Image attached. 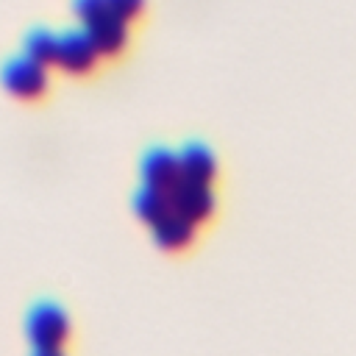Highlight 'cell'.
<instances>
[{"instance_id":"2","label":"cell","mask_w":356,"mask_h":356,"mask_svg":"<svg viewBox=\"0 0 356 356\" xmlns=\"http://www.w3.org/2000/svg\"><path fill=\"white\" fill-rule=\"evenodd\" d=\"M25 334L33 348H61L70 334V317L56 300H36L25 312Z\"/></svg>"},{"instance_id":"6","label":"cell","mask_w":356,"mask_h":356,"mask_svg":"<svg viewBox=\"0 0 356 356\" xmlns=\"http://www.w3.org/2000/svg\"><path fill=\"white\" fill-rule=\"evenodd\" d=\"M139 172H142V184L145 186H156V189L170 192L181 181L178 153L170 150V147H164V145L147 147L145 156H142V161H139Z\"/></svg>"},{"instance_id":"7","label":"cell","mask_w":356,"mask_h":356,"mask_svg":"<svg viewBox=\"0 0 356 356\" xmlns=\"http://www.w3.org/2000/svg\"><path fill=\"white\" fill-rule=\"evenodd\" d=\"M178 172H181V181H189V184H211L214 172H217V159L211 153L209 145L192 139V142H184L178 150Z\"/></svg>"},{"instance_id":"1","label":"cell","mask_w":356,"mask_h":356,"mask_svg":"<svg viewBox=\"0 0 356 356\" xmlns=\"http://www.w3.org/2000/svg\"><path fill=\"white\" fill-rule=\"evenodd\" d=\"M72 11L81 17V25L89 33L97 56H117L125 47L128 22L114 17L106 0H75Z\"/></svg>"},{"instance_id":"5","label":"cell","mask_w":356,"mask_h":356,"mask_svg":"<svg viewBox=\"0 0 356 356\" xmlns=\"http://www.w3.org/2000/svg\"><path fill=\"white\" fill-rule=\"evenodd\" d=\"M167 195H170V209L175 214H181L184 220H189L192 225L203 222L214 211V192L206 184L178 181Z\"/></svg>"},{"instance_id":"4","label":"cell","mask_w":356,"mask_h":356,"mask_svg":"<svg viewBox=\"0 0 356 356\" xmlns=\"http://www.w3.org/2000/svg\"><path fill=\"white\" fill-rule=\"evenodd\" d=\"M97 61V50L89 39V33L83 31V25H70L64 31H58V50H56V64L64 72L72 75H83L95 67Z\"/></svg>"},{"instance_id":"9","label":"cell","mask_w":356,"mask_h":356,"mask_svg":"<svg viewBox=\"0 0 356 356\" xmlns=\"http://www.w3.org/2000/svg\"><path fill=\"white\" fill-rule=\"evenodd\" d=\"M56 50H58V33L47 25H33L22 36V53L36 58L39 64H56Z\"/></svg>"},{"instance_id":"3","label":"cell","mask_w":356,"mask_h":356,"mask_svg":"<svg viewBox=\"0 0 356 356\" xmlns=\"http://www.w3.org/2000/svg\"><path fill=\"white\" fill-rule=\"evenodd\" d=\"M0 83L14 97L33 100V97L44 95L50 75H47V67L39 64L36 58H31L25 53H14L0 64Z\"/></svg>"},{"instance_id":"12","label":"cell","mask_w":356,"mask_h":356,"mask_svg":"<svg viewBox=\"0 0 356 356\" xmlns=\"http://www.w3.org/2000/svg\"><path fill=\"white\" fill-rule=\"evenodd\" d=\"M31 356H64L61 348H33Z\"/></svg>"},{"instance_id":"10","label":"cell","mask_w":356,"mask_h":356,"mask_svg":"<svg viewBox=\"0 0 356 356\" xmlns=\"http://www.w3.org/2000/svg\"><path fill=\"white\" fill-rule=\"evenodd\" d=\"M134 209L136 214L145 220V222H159L167 211H170V195L164 189H156V186H139L134 192Z\"/></svg>"},{"instance_id":"8","label":"cell","mask_w":356,"mask_h":356,"mask_svg":"<svg viewBox=\"0 0 356 356\" xmlns=\"http://www.w3.org/2000/svg\"><path fill=\"white\" fill-rule=\"evenodd\" d=\"M150 234H153V242L164 250H178V248H186L195 236V225L189 220H184L181 214H175L172 209L150 225Z\"/></svg>"},{"instance_id":"11","label":"cell","mask_w":356,"mask_h":356,"mask_svg":"<svg viewBox=\"0 0 356 356\" xmlns=\"http://www.w3.org/2000/svg\"><path fill=\"white\" fill-rule=\"evenodd\" d=\"M106 3H108V11L114 17H120L122 22H128L131 17H136L142 11V3L139 0H106Z\"/></svg>"}]
</instances>
